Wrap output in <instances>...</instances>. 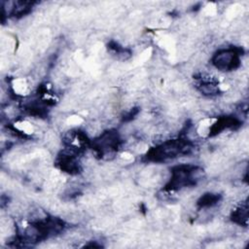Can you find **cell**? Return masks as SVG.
I'll use <instances>...</instances> for the list:
<instances>
[{
    "mask_svg": "<svg viewBox=\"0 0 249 249\" xmlns=\"http://www.w3.org/2000/svg\"><path fill=\"white\" fill-rule=\"evenodd\" d=\"M198 171L199 170L197 167L191 165H181L175 167L172 171V177L168 188L170 190H176L195 185L198 180Z\"/></svg>",
    "mask_w": 249,
    "mask_h": 249,
    "instance_id": "obj_1",
    "label": "cell"
},
{
    "mask_svg": "<svg viewBox=\"0 0 249 249\" xmlns=\"http://www.w3.org/2000/svg\"><path fill=\"white\" fill-rule=\"evenodd\" d=\"M190 150V147L187 143L182 141L170 140L152 150L149 154V158L154 160H162L170 158L177 157L180 154H185Z\"/></svg>",
    "mask_w": 249,
    "mask_h": 249,
    "instance_id": "obj_2",
    "label": "cell"
},
{
    "mask_svg": "<svg viewBox=\"0 0 249 249\" xmlns=\"http://www.w3.org/2000/svg\"><path fill=\"white\" fill-rule=\"evenodd\" d=\"M213 64L222 71L233 70L239 66V53L236 49L221 50L214 55Z\"/></svg>",
    "mask_w": 249,
    "mask_h": 249,
    "instance_id": "obj_3",
    "label": "cell"
},
{
    "mask_svg": "<svg viewBox=\"0 0 249 249\" xmlns=\"http://www.w3.org/2000/svg\"><path fill=\"white\" fill-rule=\"evenodd\" d=\"M247 203H244L243 205L236 208L232 213V220L238 225L241 226H247L248 222V210H247Z\"/></svg>",
    "mask_w": 249,
    "mask_h": 249,
    "instance_id": "obj_4",
    "label": "cell"
},
{
    "mask_svg": "<svg viewBox=\"0 0 249 249\" xmlns=\"http://www.w3.org/2000/svg\"><path fill=\"white\" fill-rule=\"evenodd\" d=\"M219 200V196L217 195H213V194H206L205 196H203L199 201L198 204L200 206H211L213 204H215L217 201Z\"/></svg>",
    "mask_w": 249,
    "mask_h": 249,
    "instance_id": "obj_5",
    "label": "cell"
}]
</instances>
